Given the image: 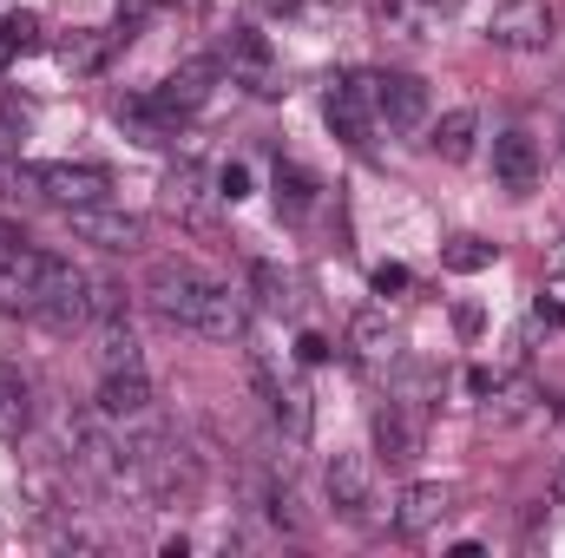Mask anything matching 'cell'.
I'll return each instance as SVG.
<instances>
[{
	"mask_svg": "<svg viewBox=\"0 0 565 558\" xmlns=\"http://www.w3.org/2000/svg\"><path fill=\"white\" fill-rule=\"evenodd\" d=\"M349 86L375 106L388 132H422L427 126V79L415 73H349Z\"/></svg>",
	"mask_w": 565,
	"mask_h": 558,
	"instance_id": "1",
	"label": "cell"
},
{
	"mask_svg": "<svg viewBox=\"0 0 565 558\" xmlns=\"http://www.w3.org/2000/svg\"><path fill=\"white\" fill-rule=\"evenodd\" d=\"M26 184H33L46 204H60V211L113 204V178H106L99 164H66V158H53V164H26Z\"/></svg>",
	"mask_w": 565,
	"mask_h": 558,
	"instance_id": "2",
	"label": "cell"
},
{
	"mask_svg": "<svg viewBox=\"0 0 565 558\" xmlns=\"http://www.w3.org/2000/svg\"><path fill=\"white\" fill-rule=\"evenodd\" d=\"M559 33V7L553 0H500L493 20H487V40L493 46H513V53H533Z\"/></svg>",
	"mask_w": 565,
	"mask_h": 558,
	"instance_id": "3",
	"label": "cell"
},
{
	"mask_svg": "<svg viewBox=\"0 0 565 558\" xmlns=\"http://www.w3.org/2000/svg\"><path fill=\"white\" fill-rule=\"evenodd\" d=\"M204 289H211V277H198L191 264H151V277H145V302L164 315V322H191V309L204 302Z\"/></svg>",
	"mask_w": 565,
	"mask_h": 558,
	"instance_id": "4",
	"label": "cell"
},
{
	"mask_svg": "<svg viewBox=\"0 0 565 558\" xmlns=\"http://www.w3.org/2000/svg\"><path fill=\"white\" fill-rule=\"evenodd\" d=\"M322 486H329V506L342 519H369V506H375V460L369 453H335Z\"/></svg>",
	"mask_w": 565,
	"mask_h": 558,
	"instance_id": "5",
	"label": "cell"
},
{
	"mask_svg": "<svg viewBox=\"0 0 565 558\" xmlns=\"http://www.w3.org/2000/svg\"><path fill=\"white\" fill-rule=\"evenodd\" d=\"M66 217H73V237L79 244H99V250H139L145 244V224L132 211H119V204H79Z\"/></svg>",
	"mask_w": 565,
	"mask_h": 558,
	"instance_id": "6",
	"label": "cell"
},
{
	"mask_svg": "<svg viewBox=\"0 0 565 558\" xmlns=\"http://www.w3.org/2000/svg\"><path fill=\"white\" fill-rule=\"evenodd\" d=\"M93 408L113 420V427H145V420H151V382H145V368H113V375L99 382Z\"/></svg>",
	"mask_w": 565,
	"mask_h": 558,
	"instance_id": "7",
	"label": "cell"
},
{
	"mask_svg": "<svg viewBox=\"0 0 565 558\" xmlns=\"http://www.w3.org/2000/svg\"><path fill=\"white\" fill-rule=\"evenodd\" d=\"M184 329H191V335H204V342H244V335H250V309H244V296H231L224 282H211Z\"/></svg>",
	"mask_w": 565,
	"mask_h": 558,
	"instance_id": "8",
	"label": "cell"
},
{
	"mask_svg": "<svg viewBox=\"0 0 565 558\" xmlns=\"http://www.w3.org/2000/svg\"><path fill=\"white\" fill-rule=\"evenodd\" d=\"M250 382H257V395H264V408H270V420H277L282 433L302 447L309 440V427H316V415H309V395L296 388V382H277L264 362H250Z\"/></svg>",
	"mask_w": 565,
	"mask_h": 558,
	"instance_id": "9",
	"label": "cell"
},
{
	"mask_svg": "<svg viewBox=\"0 0 565 558\" xmlns=\"http://www.w3.org/2000/svg\"><path fill=\"white\" fill-rule=\"evenodd\" d=\"M224 66H231L250 93H277V53H270V40H264L257 26H237V33L224 40Z\"/></svg>",
	"mask_w": 565,
	"mask_h": 558,
	"instance_id": "10",
	"label": "cell"
},
{
	"mask_svg": "<svg viewBox=\"0 0 565 558\" xmlns=\"http://www.w3.org/2000/svg\"><path fill=\"white\" fill-rule=\"evenodd\" d=\"M493 178H500V191L526 197L540 184V139L533 132H500L493 139Z\"/></svg>",
	"mask_w": 565,
	"mask_h": 558,
	"instance_id": "11",
	"label": "cell"
},
{
	"mask_svg": "<svg viewBox=\"0 0 565 558\" xmlns=\"http://www.w3.org/2000/svg\"><path fill=\"white\" fill-rule=\"evenodd\" d=\"M322 119H329V132L349 144V151H369V132H375V106L342 79V86H329V99H322Z\"/></svg>",
	"mask_w": 565,
	"mask_h": 558,
	"instance_id": "12",
	"label": "cell"
},
{
	"mask_svg": "<svg viewBox=\"0 0 565 558\" xmlns=\"http://www.w3.org/2000/svg\"><path fill=\"white\" fill-rule=\"evenodd\" d=\"M454 513V493L440 486V480H415L402 500H395V533H408V539H422V533H434L440 519Z\"/></svg>",
	"mask_w": 565,
	"mask_h": 558,
	"instance_id": "13",
	"label": "cell"
},
{
	"mask_svg": "<svg viewBox=\"0 0 565 558\" xmlns=\"http://www.w3.org/2000/svg\"><path fill=\"white\" fill-rule=\"evenodd\" d=\"M349 348H355V362H369V368H388V362L402 355V335H395V322H388V315L362 309V315L349 322Z\"/></svg>",
	"mask_w": 565,
	"mask_h": 558,
	"instance_id": "14",
	"label": "cell"
},
{
	"mask_svg": "<svg viewBox=\"0 0 565 558\" xmlns=\"http://www.w3.org/2000/svg\"><path fill=\"white\" fill-rule=\"evenodd\" d=\"M375 447H382V460H388V466L422 460V420L402 415L395 401H388V408H375Z\"/></svg>",
	"mask_w": 565,
	"mask_h": 558,
	"instance_id": "15",
	"label": "cell"
},
{
	"mask_svg": "<svg viewBox=\"0 0 565 558\" xmlns=\"http://www.w3.org/2000/svg\"><path fill=\"white\" fill-rule=\"evenodd\" d=\"M473 139H480V112H467V106H460V112H440V126L427 132V144H434L447 164H467V158H473Z\"/></svg>",
	"mask_w": 565,
	"mask_h": 558,
	"instance_id": "16",
	"label": "cell"
},
{
	"mask_svg": "<svg viewBox=\"0 0 565 558\" xmlns=\"http://www.w3.org/2000/svg\"><path fill=\"white\" fill-rule=\"evenodd\" d=\"M198 191H204V171H198V164H178V171L164 178V211L204 224V197H198Z\"/></svg>",
	"mask_w": 565,
	"mask_h": 558,
	"instance_id": "17",
	"label": "cell"
},
{
	"mask_svg": "<svg viewBox=\"0 0 565 558\" xmlns=\"http://www.w3.org/2000/svg\"><path fill=\"white\" fill-rule=\"evenodd\" d=\"M26 420H33V408H26V382H20V368L0 362V440H20Z\"/></svg>",
	"mask_w": 565,
	"mask_h": 558,
	"instance_id": "18",
	"label": "cell"
},
{
	"mask_svg": "<svg viewBox=\"0 0 565 558\" xmlns=\"http://www.w3.org/2000/svg\"><path fill=\"white\" fill-rule=\"evenodd\" d=\"M493 257H500V244H487V237H454V244H440V264H447L454 277H480Z\"/></svg>",
	"mask_w": 565,
	"mask_h": 558,
	"instance_id": "19",
	"label": "cell"
},
{
	"mask_svg": "<svg viewBox=\"0 0 565 558\" xmlns=\"http://www.w3.org/2000/svg\"><path fill=\"white\" fill-rule=\"evenodd\" d=\"M309 204H316V184H309V171L282 164V171H277V211H282V217H302Z\"/></svg>",
	"mask_w": 565,
	"mask_h": 558,
	"instance_id": "20",
	"label": "cell"
},
{
	"mask_svg": "<svg viewBox=\"0 0 565 558\" xmlns=\"http://www.w3.org/2000/svg\"><path fill=\"white\" fill-rule=\"evenodd\" d=\"M99 368H106V375H113V368H145V362H139V342H132V329L106 322V335H99Z\"/></svg>",
	"mask_w": 565,
	"mask_h": 558,
	"instance_id": "21",
	"label": "cell"
},
{
	"mask_svg": "<svg viewBox=\"0 0 565 558\" xmlns=\"http://www.w3.org/2000/svg\"><path fill=\"white\" fill-rule=\"evenodd\" d=\"M106 53H113V40H93V33H73V40L60 46V66H73V73H99V66H106Z\"/></svg>",
	"mask_w": 565,
	"mask_h": 558,
	"instance_id": "22",
	"label": "cell"
},
{
	"mask_svg": "<svg viewBox=\"0 0 565 558\" xmlns=\"http://www.w3.org/2000/svg\"><path fill=\"white\" fill-rule=\"evenodd\" d=\"M0 309H7V315H33V282L20 277L13 257H0Z\"/></svg>",
	"mask_w": 565,
	"mask_h": 558,
	"instance_id": "23",
	"label": "cell"
},
{
	"mask_svg": "<svg viewBox=\"0 0 565 558\" xmlns=\"http://www.w3.org/2000/svg\"><path fill=\"white\" fill-rule=\"evenodd\" d=\"M33 40H40V20H33V13H13V20L0 26V66H13Z\"/></svg>",
	"mask_w": 565,
	"mask_h": 558,
	"instance_id": "24",
	"label": "cell"
},
{
	"mask_svg": "<svg viewBox=\"0 0 565 558\" xmlns=\"http://www.w3.org/2000/svg\"><path fill=\"white\" fill-rule=\"evenodd\" d=\"M250 282H257V296H264L277 315H289V309H296V302H289V277H282L277 264H250Z\"/></svg>",
	"mask_w": 565,
	"mask_h": 558,
	"instance_id": "25",
	"label": "cell"
},
{
	"mask_svg": "<svg viewBox=\"0 0 565 558\" xmlns=\"http://www.w3.org/2000/svg\"><path fill=\"white\" fill-rule=\"evenodd\" d=\"M86 315L119 322V315H126V289H119V282H86Z\"/></svg>",
	"mask_w": 565,
	"mask_h": 558,
	"instance_id": "26",
	"label": "cell"
},
{
	"mask_svg": "<svg viewBox=\"0 0 565 558\" xmlns=\"http://www.w3.org/2000/svg\"><path fill=\"white\" fill-rule=\"evenodd\" d=\"M217 197H224V204H244V197H250V171H244V164H224V171H217Z\"/></svg>",
	"mask_w": 565,
	"mask_h": 558,
	"instance_id": "27",
	"label": "cell"
},
{
	"mask_svg": "<svg viewBox=\"0 0 565 558\" xmlns=\"http://www.w3.org/2000/svg\"><path fill=\"white\" fill-rule=\"evenodd\" d=\"M375 289H382V296H388V289H408V270H402V264H382V270H375Z\"/></svg>",
	"mask_w": 565,
	"mask_h": 558,
	"instance_id": "28",
	"label": "cell"
},
{
	"mask_svg": "<svg viewBox=\"0 0 565 558\" xmlns=\"http://www.w3.org/2000/svg\"><path fill=\"white\" fill-rule=\"evenodd\" d=\"M296 355L316 368V362H329V342H322V335H302V342H296Z\"/></svg>",
	"mask_w": 565,
	"mask_h": 558,
	"instance_id": "29",
	"label": "cell"
},
{
	"mask_svg": "<svg viewBox=\"0 0 565 558\" xmlns=\"http://www.w3.org/2000/svg\"><path fill=\"white\" fill-rule=\"evenodd\" d=\"M533 322H546V329H559V322H565V309H559V302H546V296H540V302H533Z\"/></svg>",
	"mask_w": 565,
	"mask_h": 558,
	"instance_id": "30",
	"label": "cell"
},
{
	"mask_svg": "<svg viewBox=\"0 0 565 558\" xmlns=\"http://www.w3.org/2000/svg\"><path fill=\"white\" fill-rule=\"evenodd\" d=\"M20 244H26V230H13V224H0V257H7V250H20Z\"/></svg>",
	"mask_w": 565,
	"mask_h": 558,
	"instance_id": "31",
	"label": "cell"
},
{
	"mask_svg": "<svg viewBox=\"0 0 565 558\" xmlns=\"http://www.w3.org/2000/svg\"><path fill=\"white\" fill-rule=\"evenodd\" d=\"M546 270H553V277L565 282V237H559V244H553V257H546Z\"/></svg>",
	"mask_w": 565,
	"mask_h": 558,
	"instance_id": "32",
	"label": "cell"
},
{
	"mask_svg": "<svg viewBox=\"0 0 565 558\" xmlns=\"http://www.w3.org/2000/svg\"><path fill=\"white\" fill-rule=\"evenodd\" d=\"M460 0H422V13H454Z\"/></svg>",
	"mask_w": 565,
	"mask_h": 558,
	"instance_id": "33",
	"label": "cell"
},
{
	"mask_svg": "<svg viewBox=\"0 0 565 558\" xmlns=\"http://www.w3.org/2000/svg\"><path fill=\"white\" fill-rule=\"evenodd\" d=\"M553 500H559V506H565V466H559V473H553Z\"/></svg>",
	"mask_w": 565,
	"mask_h": 558,
	"instance_id": "34",
	"label": "cell"
}]
</instances>
